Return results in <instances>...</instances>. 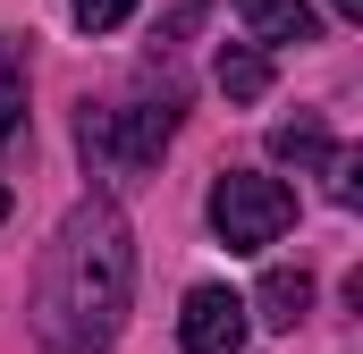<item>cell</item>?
<instances>
[{
	"label": "cell",
	"mask_w": 363,
	"mask_h": 354,
	"mask_svg": "<svg viewBox=\"0 0 363 354\" xmlns=\"http://www.w3.org/2000/svg\"><path fill=\"white\" fill-rule=\"evenodd\" d=\"M68 17H77L85 34H118V25L135 17V0H68Z\"/></svg>",
	"instance_id": "8fae6325"
},
{
	"label": "cell",
	"mask_w": 363,
	"mask_h": 354,
	"mask_svg": "<svg viewBox=\"0 0 363 354\" xmlns=\"http://www.w3.org/2000/svg\"><path fill=\"white\" fill-rule=\"evenodd\" d=\"M178 93H161V101H127V110H93L85 101V118H77V144H85V161L93 177H135V169H152L161 152H169V135H178Z\"/></svg>",
	"instance_id": "7a4b0ae2"
},
{
	"label": "cell",
	"mask_w": 363,
	"mask_h": 354,
	"mask_svg": "<svg viewBox=\"0 0 363 354\" xmlns=\"http://www.w3.org/2000/svg\"><path fill=\"white\" fill-rule=\"evenodd\" d=\"M211 76H220L228 101H262V93H271V51H262V42H228Z\"/></svg>",
	"instance_id": "52a82bcc"
},
{
	"label": "cell",
	"mask_w": 363,
	"mask_h": 354,
	"mask_svg": "<svg viewBox=\"0 0 363 354\" xmlns=\"http://www.w3.org/2000/svg\"><path fill=\"white\" fill-rule=\"evenodd\" d=\"M245 295L237 287H186V312H178V346L186 354H245Z\"/></svg>",
	"instance_id": "277c9868"
},
{
	"label": "cell",
	"mask_w": 363,
	"mask_h": 354,
	"mask_svg": "<svg viewBox=\"0 0 363 354\" xmlns=\"http://www.w3.org/2000/svg\"><path fill=\"white\" fill-rule=\"evenodd\" d=\"M0 219H9V185H0Z\"/></svg>",
	"instance_id": "4fadbf2b"
},
{
	"label": "cell",
	"mask_w": 363,
	"mask_h": 354,
	"mask_svg": "<svg viewBox=\"0 0 363 354\" xmlns=\"http://www.w3.org/2000/svg\"><path fill=\"white\" fill-rule=\"evenodd\" d=\"M135 312V228L110 194H85L34 270V338L51 354H110Z\"/></svg>",
	"instance_id": "6da1fadb"
},
{
	"label": "cell",
	"mask_w": 363,
	"mask_h": 354,
	"mask_svg": "<svg viewBox=\"0 0 363 354\" xmlns=\"http://www.w3.org/2000/svg\"><path fill=\"white\" fill-rule=\"evenodd\" d=\"M330 8H338V17H347V25H363V0H330Z\"/></svg>",
	"instance_id": "7c38bea8"
},
{
	"label": "cell",
	"mask_w": 363,
	"mask_h": 354,
	"mask_svg": "<svg viewBox=\"0 0 363 354\" xmlns=\"http://www.w3.org/2000/svg\"><path fill=\"white\" fill-rule=\"evenodd\" d=\"M321 152H330V127H321L313 110H296V118L271 127V161H279V169H313Z\"/></svg>",
	"instance_id": "9c48e42d"
},
{
	"label": "cell",
	"mask_w": 363,
	"mask_h": 354,
	"mask_svg": "<svg viewBox=\"0 0 363 354\" xmlns=\"http://www.w3.org/2000/svg\"><path fill=\"white\" fill-rule=\"evenodd\" d=\"M287 219H296V194L262 169H220L211 177V236L228 245V253H262L287 236Z\"/></svg>",
	"instance_id": "3957f363"
},
{
	"label": "cell",
	"mask_w": 363,
	"mask_h": 354,
	"mask_svg": "<svg viewBox=\"0 0 363 354\" xmlns=\"http://www.w3.org/2000/svg\"><path fill=\"white\" fill-rule=\"evenodd\" d=\"M237 17H245L254 42H313L321 34V8L313 0H237Z\"/></svg>",
	"instance_id": "5b68a950"
},
{
	"label": "cell",
	"mask_w": 363,
	"mask_h": 354,
	"mask_svg": "<svg viewBox=\"0 0 363 354\" xmlns=\"http://www.w3.org/2000/svg\"><path fill=\"white\" fill-rule=\"evenodd\" d=\"M245 312H254L262 329H296V321L313 312V278H304V270H271V278L245 295Z\"/></svg>",
	"instance_id": "8992f818"
},
{
	"label": "cell",
	"mask_w": 363,
	"mask_h": 354,
	"mask_svg": "<svg viewBox=\"0 0 363 354\" xmlns=\"http://www.w3.org/2000/svg\"><path fill=\"white\" fill-rule=\"evenodd\" d=\"M321 177H330V202H355V194H363V185H355L363 152H355V144H330V152H321Z\"/></svg>",
	"instance_id": "30bf717a"
},
{
	"label": "cell",
	"mask_w": 363,
	"mask_h": 354,
	"mask_svg": "<svg viewBox=\"0 0 363 354\" xmlns=\"http://www.w3.org/2000/svg\"><path fill=\"white\" fill-rule=\"evenodd\" d=\"M26 135V42L0 34V152Z\"/></svg>",
	"instance_id": "ba28073f"
}]
</instances>
